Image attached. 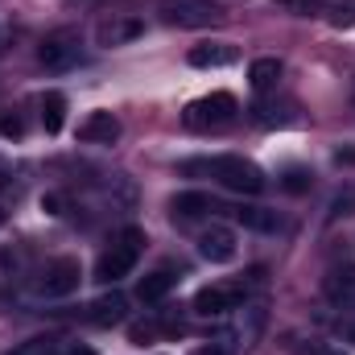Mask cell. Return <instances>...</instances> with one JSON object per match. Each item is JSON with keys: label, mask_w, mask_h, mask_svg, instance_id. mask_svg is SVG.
<instances>
[{"label": "cell", "mask_w": 355, "mask_h": 355, "mask_svg": "<svg viewBox=\"0 0 355 355\" xmlns=\"http://www.w3.org/2000/svg\"><path fill=\"white\" fill-rule=\"evenodd\" d=\"M8 355H58V339L54 335H33V339L17 343Z\"/></svg>", "instance_id": "obj_19"}, {"label": "cell", "mask_w": 355, "mask_h": 355, "mask_svg": "<svg viewBox=\"0 0 355 355\" xmlns=\"http://www.w3.org/2000/svg\"><path fill=\"white\" fill-rule=\"evenodd\" d=\"M352 207H355V190H347V194H339V198L331 202V219H335V215H352Z\"/></svg>", "instance_id": "obj_23"}, {"label": "cell", "mask_w": 355, "mask_h": 355, "mask_svg": "<svg viewBox=\"0 0 355 355\" xmlns=\"http://www.w3.org/2000/svg\"><path fill=\"white\" fill-rule=\"evenodd\" d=\"M67 124V95L62 91H46L42 95V128L46 132H62Z\"/></svg>", "instance_id": "obj_16"}, {"label": "cell", "mask_w": 355, "mask_h": 355, "mask_svg": "<svg viewBox=\"0 0 355 355\" xmlns=\"http://www.w3.org/2000/svg\"><path fill=\"white\" fill-rule=\"evenodd\" d=\"M236 58H240V50L232 42H202V46L190 50V67H198V71H207V67H232Z\"/></svg>", "instance_id": "obj_13"}, {"label": "cell", "mask_w": 355, "mask_h": 355, "mask_svg": "<svg viewBox=\"0 0 355 355\" xmlns=\"http://www.w3.org/2000/svg\"><path fill=\"white\" fill-rule=\"evenodd\" d=\"M141 33H145V21H141V17H132V12H112V17H103V21L95 25V46H103V50L128 46V42H137Z\"/></svg>", "instance_id": "obj_7"}, {"label": "cell", "mask_w": 355, "mask_h": 355, "mask_svg": "<svg viewBox=\"0 0 355 355\" xmlns=\"http://www.w3.org/2000/svg\"><path fill=\"white\" fill-rule=\"evenodd\" d=\"M141 248H145V232H141V227H124V232L116 236V244H112V248H107V252L95 261V281L112 285V281L128 277V272L137 268Z\"/></svg>", "instance_id": "obj_3"}, {"label": "cell", "mask_w": 355, "mask_h": 355, "mask_svg": "<svg viewBox=\"0 0 355 355\" xmlns=\"http://www.w3.org/2000/svg\"><path fill=\"white\" fill-rule=\"evenodd\" d=\"M79 281H83L79 261L58 257V261H50V265L37 272V281H33V297H46V302H54V297H71V293L79 289Z\"/></svg>", "instance_id": "obj_5"}, {"label": "cell", "mask_w": 355, "mask_h": 355, "mask_svg": "<svg viewBox=\"0 0 355 355\" xmlns=\"http://www.w3.org/2000/svg\"><path fill=\"white\" fill-rule=\"evenodd\" d=\"M248 83H252V91H261V95L277 91V83H281V58H257L248 67Z\"/></svg>", "instance_id": "obj_15"}, {"label": "cell", "mask_w": 355, "mask_h": 355, "mask_svg": "<svg viewBox=\"0 0 355 355\" xmlns=\"http://www.w3.org/2000/svg\"><path fill=\"white\" fill-rule=\"evenodd\" d=\"M198 355H227V352H223L219 343H211V347H202V352H198Z\"/></svg>", "instance_id": "obj_25"}, {"label": "cell", "mask_w": 355, "mask_h": 355, "mask_svg": "<svg viewBox=\"0 0 355 355\" xmlns=\"http://www.w3.org/2000/svg\"><path fill=\"white\" fill-rule=\"evenodd\" d=\"M62 355H95V352H91V347H83V343H75V347H67Z\"/></svg>", "instance_id": "obj_24"}, {"label": "cell", "mask_w": 355, "mask_h": 355, "mask_svg": "<svg viewBox=\"0 0 355 355\" xmlns=\"http://www.w3.org/2000/svg\"><path fill=\"white\" fill-rule=\"evenodd\" d=\"M198 257L211 261V265H227V261H236V232L223 227V223H211V227L198 236Z\"/></svg>", "instance_id": "obj_9"}, {"label": "cell", "mask_w": 355, "mask_h": 355, "mask_svg": "<svg viewBox=\"0 0 355 355\" xmlns=\"http://www.w3.org/2000/svg\"><path fill=\"white\" fill-rule=\"evenodd\" d=\"M277 8H289L293 17H322L327 12V4L322 0H272Z\"/></svg>", "instance_id": "obj_20"}, {"label": "cell", "mask_w": 355, "mask_h": 355, "mask_svg": "<svg viewBox=\"0 0 355 355\" xmlns=\"http://www.w3.org/2000/svg\"><path fill=\"white\" fill-rule=\"evenodd\" d=\"M87 318L95 322V327H116V322H124L128 318V297L124 293H103V297H95L87 310Z\"/></svg>", "instance_id": "obj_12"}, {"label": "cell", "mask_w": 355, "mask_h": 355, "mask_svg": "<svg viewBox=\"0 0 355 355\" xmlns=\"http://www.w3.org/2000/svg\"><path fill=\"white\" fill-rule=\"evenodd\" d=\"M182 170L186 174H211L223 190H232V194H261L265 190L261 166H252L240 153H219V157H207V162H186Z\"/></svg>", "instance_id": "obj_1"}, {"label": "cell", "mask_w": 355, "mask_h": 355, "mask_svg": "<svg viewBox=\"0 0 355 355\" xmlns=\"http://www.w3.org/2000/svg\"><path fill=\"white\" fill-rule=\"evenodd\" d=\"M347 343H355V322L347 327Z\"/></svg>", "instance_id": "obj_26"}, {"label": "cell", "mask_w": 355, "mask_h": 355, "mask_svg": "<svg viewBox=\"0 0 355 355\" xmlns=\"http://www.w3.org/2000/svg\"><path fill=\"white\" fill-rule=\"evenodd\" d=\"M322 293L331 306H355V265H339L327 272Z\"/></svg>", "instance_id": "obj_11"}, {"label": "cell", "mask_w": 355, "mask_h": 355, "mask_svg": "<svg viewBox=\"0 0 355 355\" xmlns=\"http://www.w3.org/2000/svg\"><path fill=\"white\" fill-rule=\"evenodd\" d=\"M244 297H248V289H244L240 281H236V285H207V289L194 293V314H202V318H219V314L240 310Z\"/></svg>", "instance_id": "obj_6"}, {"label": "cell", "mask_w": 355, "mask_h": 355, "mask_svg": "<svg viewBox=\"0 0 355 355\" xmlns=\"http://www.w3.org/2000/svg\"><path fill=\"white\" fill-rule=\"evenodd\" d=\"M157 12L166 25H178V29H207L227 17L219 0H162Z\"/></svg>", "instance_id": "obj_4"}, {"label": "cell", "mask_w": 355, "mask_h": 355, "mask_svg": "<svg viewBox=\"0 0 355 355\" xmlns=\"http://www.w3.org/2000/svg\"><path fill=\"white\" fill-rule=\"evenodd\" d=\"M79 141L83 145H116L120 141V120L112 112H91L79 124Z\"/></svg>", "instance_id": "obj_10"}, {"label": "cell", "mask_w": 355, "mask_h": 355, "mask_svg": "<svg viewBox=\"0 0 355 355\" xmlns=\"http://www.w3.org/2000/svg\"><path fill=\"white\" fill-rule=\"evenodd\" d=\"M0 137H8V141H21V137H25V120H21L17 112L0 116Z\"/></svg>", "instance_id": "obj_21"}, {"label": "cell", "mask_w": 355, "mask_h": 355, "mask_svg": "<svg viewBox=\"0 0 355 355\" xmlns=\"http://www.w3.org/2000/svg\"><path fill=\"white\" fill-rule=\"evenodd\" d=\"M236 112H240L236 95H227V91H211V95L186 103L182 124H186L190 132H215V128H227V124L236 120Z\"/></svg>", "instance_id": "obj_2"}, {"label": "cell", "mask_w": 355, "mask_h": 355, "mask_svg": "<svg viewBox=\"0 0 355 355\" xmlns=\"http://www.w3.org/2000/svg\"><path fill=\"white\" fill-rule=\"evenodd\" d=\"M37 62H42L46 71H67V67H75V62H79V37H75L71 29L50 33V37L37 46Z\"/></svg>", "instance_id": "obj_8"}, {"label": "cell", "mask_w": 355, "mask_h": 355, "mask_svg": "<svg viewBox=\"0 0 355 355\" xmlns=\"http://www.w3.org/2000/svg\"><path fill=\"white\" fill-rule=\"evenodd\" d=\"M170 211H174V219H198L202 211H215V202L202 190H182V194H174Z\"/></svg>", "instance_id": "obj_14"}, {"label": "cell", "mask_w": 355, "mask_h": 355, "mask_svg": "<svg viewBox=\"0 0 355 355\" xmlns=\"http://www.w3.org/2000/svg\"><path fill=\"white\" fill-rule=\"evenodd\" d=\"M281 186H285L289 194H302V190L310 186V174H306V170H289V174H285V182H281Z\"/></svg>", "instance_id": "obj_22"}, {"label": "cell", "mask_w": 355, "mask_h": 355, "mask_svg": "<svg viewBox=\"0 0 355 355\" xmlns=\"http://www.w3.org/2000/svg\"><path fill=\"white\" fill-rule=\"evenodd\" d=\"M170 289H174V277H170V272H145L141 285H137V297L153 306V302H162Z\"/></svg>", "instance_id": "obj_17"}, {"label": "cell", "mask_w": 355, "mask_h": 355, "mask_svg": "<svg viewBox=\"0 0 355 355\" xmlns=\"http://www.w3.org/2000/svg\"><path fill=\"white\" fill-rule=\"evenodd\" d=\"M236 219L252 232H277V211H268V207H240Z\"/></svg>", "instance_id": "obj_18"}]
</instances>
